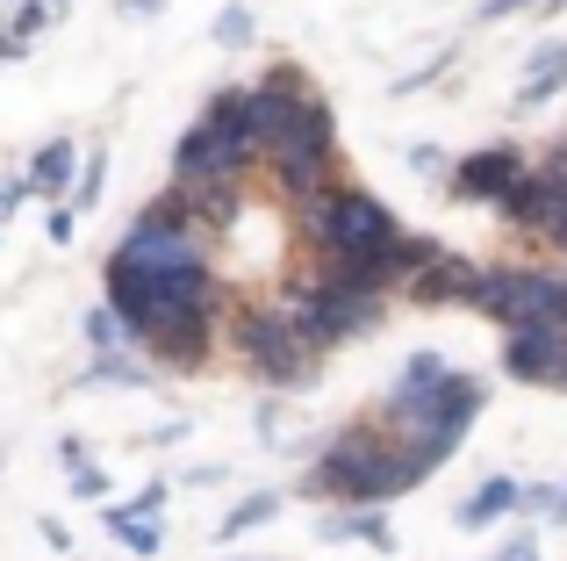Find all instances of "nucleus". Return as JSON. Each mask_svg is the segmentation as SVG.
Listing matches in <instances>:
<instances>
[{"instance_id":"f257e3e1","label":"nucleus","mask_w":567,"mask_h":561,"mask_svg":"<svg viewBox=\"0 0 567 561\" xmlns=\"http://www.w3.org/2000/svg\"><path fill=\"white\" fill-rule=\"evenodd\" d=\"M245 94H251V130H259V166L274 173L280 195L302 202L317 187H331L338 181V115L309 86V72L274 58Z\"/></svg>"},{"instance_id":"f03ea898","label":"nucleus","mask_w":567,"mask_h":561,"mask_svg":"<svg viewBox=\"0 0 567 561\" xmlns=\"http://www.w3.org/2000/svg\"><path fill=\"white\" fill-rule=\"evenodd\" d=\"M424 476L431 468L416 461L402 439L381 432L374 410H360V418L338 425L317 447V461L302 468V497H317V504H388V497H410Z\"/></svg>"},{"instance_id":"7ed1b4c3","label":"nucleus","mask_w":567,"mask_h":561,"mask_svg":"<svg viewBox=\"0 0 567 561\" xmlns=\"http://www.w3.org/2000/svg\"><path fill=\"white\" fill-rule=\"evenodd\" d=\"M482 410H488L482 375H467V367H439L431 381H402L395 375V389L374 404V418H381L388 439H402V447H410L416 461L439 476V468L460 453V439L474 432V418H482Z\"/></svg>"},{"instance_id":"20e7f679","label":"nucleus","mask_w":567,"mask_h":561,"mask_svg":"<svg viewBox=\"0 0 567 561\" xmlns=\"http://www.w3.org/2000/svg\"><path fill=\"white\" fill-rule=\"evenodd\" d=\"M223 346L237 353V367H245L259 389H302L309 375H317V353L302 346V332L288 324V309L280 303H237L223 309Z\"/></svg>"},{"instance_id":"39448f33","label":"nucleus","mask_w":567,"mask_h":561,"mask_svg":"<svg viewBox=\"0 0 567 561\" xmlns=\"http://www.w3.org/2000/svg\"><path fill=\"white\" fill-rule=\"evenodd\" d=\"M295 224H302L309 253L331 259V253H374V245H388V238L402 231V216L388 210L374 187L331 181V187H317V195L295 202Z\"/></svg>"},{"instance_id":"423d86ee","label":"nucleus","mask_w":567,"mask_h":561,"mask_svg":"<svg viewBox=\"0 0 567 561\" xmlns=\"http://www.w3.org/2000/svg\"><path fill=\"white\" fill-rule=\"evenodd\" d=\"M474 309L496 332H525V324H560L567 332V267H517V259L482 267Z\"/></svg>"},{"instance_id":"0eeeda50","label":"nucleus","mask_w":567,"mask_h":561,"mask_svg":"<svg viewBox=\"0 0 567 561\" xmlns=\"http://www.w3.org/2000/svg\"><path fill=\"white\" fill-rule=\"evenodd\" d=\"M288 324L302 332V346L317 353H338V346H352V338H367L374 324L388 317V303H374V295H338V288H317L309 274H295V288H288Z\"/></svg>"},{"instance_id":"6e6552de","label":"nucleus","mask_w":567,"mask_h":561,"mask_svg":"<svg viewBox=\"0 0 567 561\" xmlns=\"http://www.w3.org/2000/svg\"><path fill=\"white\" fill-rule=\"evenodd\" d=\"M245 159L230 152V137H223L208 115H194V123L181 130V144H173V181L181 187H208V181H245Z\"/></svg>"},{"instance_id":"1a4fd4ad","label":"nucleus","mask_w":567,"mask_h":561,"mask_svg":"<svg viewBox=\"0 0 567 561\" xmlns=\"http://www.w3.org/2000/svg\"><path fill=\"white\" fill-rule=\"evenodd\" d=\"M532 159L517 152V144H482V152H467V159H453V195L460 202H482V210H496V195L525 173Z\"/></svg>"},{"instance_id":"9d476101","label":"nucleus","mask_w":567,"mask_h":561,"mask_svg":"<svg viewBox=\"0 0 567 561\" xmlns=\"http://www.w3.org/2000/svg\"><path fill=\"white\" fill-rule=\"evenodd\" d=\"M560 346H567L560 324H525V332H503V375H511V381H532V389H554V381H560Z\"/></svg>"},{"instance_id":"9b49d317","label":"nucleus","mask_w":567,"mask_h":561,"mask_svg":"<svg viewBox=\"0 0 567 561\" xmlns=\"http://www.w3.org/2000/svg\"><path fill=\"white\" fill-rule=\"evenodd\" d=\"M115 259H130V267H144V274H166V267L208 259V238L202 231H166V224H130V238L115 245Z\"/></svg>"},{"instance_id":"f8f14e48","label":"nucleus","mask_w":567,"mask_h":561,"mask_svg":"<svg viewBox=\"0 0 567 561\" xmlns=\"http://www.w3.org/2000/svg\"><path fill=\"white\" fill-rule=\"evenodd\" d=\"M474 288H482V267H474V259H460V253H431V267L410 280V303H424V309H474Z\"/></svg>"},{"instance_id":"ddd939ff","label":"nucleus","mask_w":567,"mask_h":561,"mask_svg":"<svg viewBox=\"0 0 567 561\" xmlns=\"http://www.w3.org/2000/svg\"><path fill=\"white\" fill-rule=\"evenodd\" d=\"M560 94H567V37L560 43H539V51L525 58V80H517L511 109L517 115H539L546 101H560Z\"/></svg>"},{"instance_id":"4468645a","label":"nucleus","mask_w":567,"mask_h":561,"mask_svg":"<svg viewBox=\"0 0 567 561\" xmlns=\"http://www.w3.org/2000/svg\"><path fill=\"white\" fill-rule=\"evenodd\" d=\"M317 540H331V548L338 540H367L374 554H395V526L381 519V504H331L317 519Z\"/></svg>"},{"instance_id":"2eb2a0df","label":"nucleus","mask_w":567,"mask_h":561,"mask_svg":"<svg viewBox=\"0 0 567 561\" xmlns=\"http://www.w3.org/2000/svg\"><path fill=\"white\" fill-rule=\"evenodd\" d=\"M517 511H525V482H517V476H488L482 490L460 504V533H488V526L517 519Z\"/></svg>"},{"instance_id":"dca6fc26","label":"nucleus","mask_w":567,"mask_h":561,"mask_svg":"<svg viewBox=\"0 0 567 561\" xmlns=\"http://www.w3.org/2000/svg\"><path fill=\"white\" fill-rule=\"evenodd\" d=\"M72 181H80V144H72V137H51L37 159H29V173H22V187L43 195V202H65Z\"/></svg>"},{"instance_id":"f3484780","label":"nucleus","mask_w":567,"mask_h":561,"mask_svg":"<svg viewBox=\"0 0 567 561\" xmlns=\"http://www.w3.org/2000/svg\"><path fill=\"white\" fill-rule=\"evenodd\" d=\"M158 381V367L144 360L137 346H123V353H94V367L80 375V389H152Z\"/></svg>"},{"instance_id":"a211bd4d","label":"nucleus","mask_w":567,"mask_h":561,"mask_svg":"<svg viewBox=\"0 0 567 561\" xmlns=\"http://www.w3.org/2000/svg\"><path fill=\"white\" fill-rule=\"evenodd\" d=\"M101 526H109V533L123 540V548L137 554V561H152L158 548H166V519H130L123 504H109V511H101Z\"/></svg>"},{"instance_id":"6ab92c4d","label":"nucleus","mask_w":567,"mask_h":561,"mask_svg":"<svg viewBox=\"0 0 567 561\" xmlns=\"http://www.w3.org/2000/svg\"><path fill=\"white\" fill-rule=\"evenodd\" d=\"M280 519V490H251L237 511H223L216 519V540H237V533H259V526Z\"/></svg>"},{"instance_id":"aec40b11","label":"nucleus","mask_w":567,"mask_h":561,"mask_svg":"<svg viewBox=\"0 0 567 561\" xmlns=\"http://www.w3.org/2000/svg\"><path fill=\"white\" fill-rule=\"evenodd\" d=\"M80 332H86V346H94V353H123V346H137V338H130V324L115 317L109 303H94V309H86V317H80Z\"/></svg>"},{"instance_id":"412c9836","label":"nucleus","mask_w":567,"mask_h":561,"mask_svg":"<svg viewBox=\"0 0 567 561\" xmlns=\"http://www.w3.org/2000/svg\"><path fill=\"white\" fill-rule=\"evenodd\" d=\"M101 187H109V159H101V152H86V159H80V181H72V210L101 202Z\"/></svg>"},{"instance_id":"4be33fe9","label":"nucleus","mask_w":567,"mask_h":561,"mask_svg":"<svg viewBox=\"0 0 567 561\" xmlns=\"http://www.w3.org/2000/svg\"><path fill=\"white\" fill-rule=\"evenodd\" d=\"M525 511H539V519H560V526H567V482H532V490H525Z\"/></svg>"},{"instance_id":"5701e85b","label":"nucleus","mask_w":567,"mask_h":561,"mask_svg":"<svg viewBox=\"0 0 567 561\" xmlns=\"http://www.w3.org/2000/svg\"><path fill=\"white\" fill-rule=\"evenodd\" d=\"M216 43H223V51H245V43H251V8H223L216 14Z\"/></svg>"},{"instance_id":"b1692460","label":"nucleus","mask_w":567,"mask_h":561,"mask_svg":"<svg viewBox=\"0 0 567 561\" xmlns=\"http://www.w3.org/2000/svg\"><path fill=\"white\" fill-rule=\"evenodd\" d=\"M65 482H72V497H80V504H94V497H109V468H94V461L65 468Z\"/></svg>"},{"instance_id":"393cba45","label":"nucleus","mask_w":567,"mask_h":561,"mask_svg":"<svg viewBox=\"0 0 567 561\" xmlns=\"http://www.w3.org/2000/svg\"><path fill=\"white\" fill-rule=\"evenodd\" d=\"M123 511H130V519H166V482H144Z\"/></svg>"},{"instance_id":"a878e982","label":"nucleus","mask_w":567,"mask_h":561,"mask_svg":"<svg viewBox=\"0 0 567 561\" xmlns=\"http://www.w3.org/2000/svg\"><path fill=\"white\" fill-rule=\"evenodd\" d=\"M532 8H567V0H482V22H511V14H532Z\"/></svg>"},{"instance_id":"bb28decb","label":"nucleus","mask_w":567,"mask_h":561,"mask_svg":"<svg viewBox=\"0 0 567 561\" xmlns=\"http://www.w3.org/2000/svg\"><path fill=\"white\" fill-rule=\"evenodd\" d=\"M43 231H51V245H72V238H80V210H72V202H58V210L43 216Z\"/></svg>"},{"instance_id":"cd10ccee","label":"nucleus","mask_w":567,"mask_h":561,"mask_svg":"<svg viewBox=\"0 0 567 561\" xmlns=\"http://www.w3.org/2000/svg\"><path fill=\"white\" fill-rule=\"evenodd\" d=\"M496 561H539V533H525V526H517V533H503Z\"/></svg>"},{"instance_id":"c85d7f7f","label":"nucleus","mask_w":567,"mask_h":561,"mask_svg":"<svg viewBox=\"0 0 567 561\" xmlns=\"http://www.w3.org/2000/svg\"><path fill=\"white\" fill-rule=\"evenodd\" d=\"M410 166L424 173V181H445V166H453V159H445L439 144H416V152H410Z\"/></svg>"},{"instance_id":"c756f323","label":"nucleus","mask_w":567,"mask_h":561,"mask_svg":"<svg viewBox=\"0 0 567 561\" xmlns=\"http://www.w3.org/2000/svg\"><path fill=\"white\" fill-rule=\"evenodd\" d=\"M29 202V187H22V173H8V181H0V224H8L14 210H22Z\"/></svg>"},{"instance_id":"7c9ffc66","label":"nucleus","mask_w":567,"mask_h":561,"mask_svg":"<svg viewBox=\"0 0 567 561\" xmlns=\"http://www.w3.org/2000/svg\"><path fill=\"white\" fill-rule=\"evenodd\" d=\"M115 8H123V14H158L166 0H115Z\"/></svg>"},{"instance_id":"2f4dec72","label":"nucleus","mask_w":567,"mask_h":561,"mask_svg":"<svg viewBox=\"0 0 567 561\" xmlns=\"http://www.w3.org/2000/svg\"><path fill=\"white\" fill-rule=\"evenodd\" d=\"M554 389H567V346H560V381H554Z\"/></svg>"},{"instance_id":"473e14b6","label":"nucleus","mask_w":567,"mask_h":561,"mask_svg":"<svg viewBox=\"0 0 567 561\" xmlns=\"http://www.w3.org/2000/svg\"><path fill=\"white\" fill-rule=\"evenodd\" d=\"M0 8H8V0H0Z\"/></svg>"}]
</instances>
